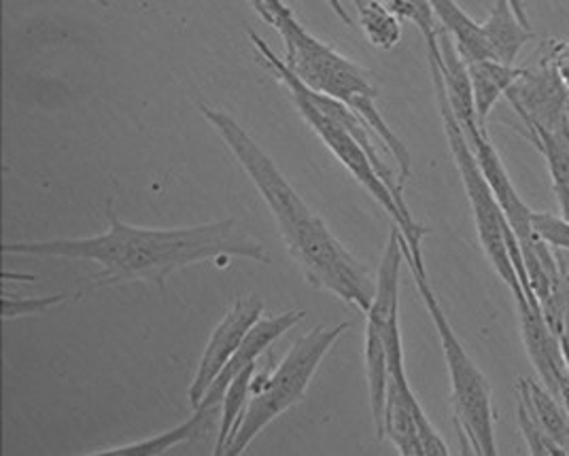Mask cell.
<instances>
[{
  "mask_svg": "<svg viewBox=\"0 0 569 456\" xmlns=\"http://www.w3.org/2000/svg\"><path fill=\"white\" fill-rule=\"evenodd\" d=\"M107 219V232L94 239L4 242L2 253L94 262L100 265L92 278L94 288L144 281L164 291L168 278L177 270L221 257L270 264L266 249L237 219H223L193 227L151 230L123 223L111 202Z\"/></svg>",
  "mask_w": 569,
  "mask_h": 456,
  "instance_id": "obj_1",
  "label": "cell"
},
{
  "mask_svg": "<svg viewBox=\"0 0 569 456\" xmlns=\"http://www.w3.org/2000/svg\"><path fill=\"white\" fill-rule=\"evenodd\" d=\"M200 111L268 204L284 246L302 267L310 285L333 293L345 304L368 313L377 291V278H372L370 267L357 262L349 249L333 236L326 221L310 211L305 197L291 188L272 158L232 115L204 104Z\"/></svg>",
  "mask_w": 569,
  "mask_h": 456,
  "instance_id": "obj_2",
  "label": "cell"
},
{
  "mask_svg": "<svg viewBox=\"0 0 569 456\" xmlns=\"http://www.w3.org/2000/svg\"><path fill=\"white\" fill-rule=\"evenodd\" d=\"M272 28H277L283 37L287 69L293 72L307 88L321 97L333 98L356 111L361 120L370 125V130L379 136L380 144L398 164L400 181L406 183L412 174L410 153L406 144L396 136V132L382 120L377 98L379 90L370 81L366 71L330 48L328 43L312 37L305 26L300 24L293 11L287 7L279 16H274Z\"/></svg>",
  "mask_w": 569,
  "mask_h": 456,
  "instance_id": "obj_3",
  "label": "cell"
},
{
  "mask_svg": "<svg viewBox=\"0 0 569 456\" xmlns=\"http://www.w3.org/2000/svg\"><path fill=\"white\" fill-rule=\"evenodd\" d=\"M251 43L258 51V55L263 60V64L274 72L277 79L281 81V85H284V90L289 92L291 102L298 109V113L302 115V120L307 121L310 128L317 132V136L332 151L333 158L351 172V176L356 179L357 183L379 202L380 209L391 216L393 227L400 230L406 246H408V253L403 255V260L410 267V272L427 276L426 260H423V239L429 234V227L421 225L419 221H415V216L410 215V211L406 206V200H400L396 193L389 190V185L382 181V176L375 169V164L370 162L366 149L357 143L356 139L345 128H340L338 123H333L326 115H321L310 104L309 98L302 90V81L287 69L283 58L277 55L272 48L256 32H251Z\"/></svg>",
  "mask_w": 569,
  "mask_h": 456,
  "instance_id": "obj_4",
  "label": "cell"
},
{
  "mask_svg": "<svg viewBox=\"0 0 569 456\" xmlns=\"http://www.w3.org/2000/svg\"><path fill=\"white\" fill-rule=\"evenodd\" d=\"M349 323H321L305 336L298 337L283 361L268 374H256L251 381V399L238 432L223 456H238L272 420L293 408L307 395L310 381L319 365L332 351L333 344L349 330Z\"/></svg>",
  "mask_w": 569,
  "mask_h": 456,
  "instance_id": "obj_5",
  "label": "cell"
},
{
  "mask_svg": "<svg viewBox=\"0 0 569 456\" xmlns=\"http://www.w3.org/2000/svg\"><path fill=\"white\" fill-rule=\"evenodd\" d=\"M429 60V71H431V81H433V90H436V100L440 107V115H442V125H445V134H447V143L451 149L452 160L459 170L461 183L466 195L470 200L472 213H475L476 234L478 242L487 255V260L493 265V270L498 272L499 278L508 285L515 295L517 306L527 302V293L521 285L519 272L512 262L510 255V241L515 236L512 227L508 225V219L503 215L501 206H499L498 197L491 190L485 172L480 169L478 160H476L475 149L468 141L463 128L459 125V121L452 113L451 102L447 97V88L442 81V72L433 58Z\"/></svg>",
  "mask_w": 569,
  "mask_h": 456,
  "instance_id": "obj_6",
  "label": "cell"
},
{
  "mask_svg": "<svg viewBox=\"0 0 569 456\" xmlns=\"http://www.w3.org/2000/svg\"><path fill=\"white\" fill-rule=\"evenodd\" d=\"M417 291L426 304L429 318L440 337L442 355L451 381L452 418L463 442V453L476 456L498 455L496 444V414L491 404V386L478 369L461 340L455 334L427 276L412 274Z\"/></svg>",
  "mask_w": 569,
  "mask_h": 456,
  "instance_id": "obj_7",
  "label": "cell"
},
{
  "mask_svg": "<svg viewBox=\"0 0 569 456\" xmlns=\"http://www.w3.org/2000/svg\"><path fill=\"white\" fill-rule=\"evenodd\" d=\"M403 236L398 227L391 230L387 249L382 255L377 291L370 311L366 313V342H363V363L366 378L370 388V408L377 437L382 439V412L387 397V381H389V363H387V346H385V323L393 313H400V267H402Z\"/></svg>",
  "mask_w": 569,
  "mask_h": 456,
  "instance_id": "obj_8",
  "label": "cell"
},
{
  "mask_svg": "<svg viewBox=\"0 0 569 456\" xmlns=\"http://www.w3.org/2000/svg\"><path fill=\"white\" fill-rule=\"evenodd\" d=\"M506 100L525 125H538L550 132L569 125V88L559 77L557 64H552V55L550 62L545 60L538 69H525Z\"/></svg>",
  "mask_w": 569,
  "mask_h": 456,
  "instance_id": "obj_9",
  "label": "cell"
},
{
  "mask_svg": "<svg viewBox=\"0 0 569 456\" xmlns=\"http://www.w3.org/2000/svg\"><path fill=\"white\" fill-rule=\"evenodd\" d=\"M261 314H263V300L258 293H249V295L240 297L237 304L221 318V323L214 327L213 336L202 353L193 383L188 391L191 408L196 409L200 406L209 386L213 385L214 378L221 374V369L228 365V361L237 355L240 344L256 327Z\"/></svg>",
  "mask_w": 569,
  "mask_h": 456,
  "instance_id": "obj_10",
  "label": "cell"
},
{
  "mask_svg": "<svg viewBox=\"0 0 569 456\" xmlns=\"http://www.w3.org/2000/svg\"><path fill=\"white\" fill-rule=\"evenodd\" d=\"M302 318H305V311H287V313L274 314V316H261L260 321L256 323V327L249 332V336L244 337V342L240 344L237 355L228 361V365L214 378L213 385L209 386L207 395L202 397L200 406L196 408L193 418L198 423V437L207 435L211 429L214 418L219 416L228 385L238 372H242L251 363H258V357L263 355V351L274 340L284 336L291 327H296Z\"/></svg>",
  "mask_w": 569,
  "mask_h": 456,
  "instance_id": "obj_11",
  "label": "cell"
},
{
  "mask_svg": "<svg viewBox=\"0 0 569 456\" xmlns=\"http://www.w3.org/2000/svg\"><path fill=\"white\" fill-rule=\"evenodd\" d=\"M522 342L540 383L566 406L569 412V369L563 344L546 323L538 297L519 304Z\"/></svg>",
  "mask_w": 569,
  "mask_h": 456,
  "instance_id": "obj_12",
  "label": "cell"
},
{
  "mask_svg": "<svg viewBox=\"0 0 569 456\" xmlns=\"http://www.w3.org/2000/svg\"><path fill=\"white\" fill-rule=\"evenodd\" d=\"M459 125L463 128L468 141L475 149L476 160L485 172L491 190L496 193L499 206L508 219V225L512 227V232L519 241V246L529 244L536 239V232H533V225H531L533 211L522 202L517 188L512 185L508 172L503 169V162L499 158L498 149L493 146L491 139H489L487 125H480L478 120L461 121Z\"/></svg>",
  "mask_w": 569,
  "mask_h": 456,
  "instance_id": "obj_13",
  "label": "cell"
},
{
  "mask_svg": "<svg viewBox=\"0 0 569 456\" xmlns=\"http://www.w3.org/2000/svg\"><path fill=\"white\" fill-rule=\"evenodd\" d=\"M480 28L491 58L508 67H515V60L519 58L522 48L533 39L531 28L521 24L519 16L515 13L508 0H496L489 11V18Z\"/></svg>",
  "mask_w": 569,
  "mask_h": 456,
  "instance_id": "obj_14",
  "label": "cell"
},
{
  "mask_svg": "<svg viewBox=\"0 0 569 456\" xmlns=\"http://www.w3.org/2000/svg\"><path fill=\"white\" fill-rule=\"evenodd\" d=\"M468 74L472 83L476 120L485 125L499 98H506L508 90L525 74V69L508 67L498 60H476L468 62Z\"/></svg>",
  "mask_w": 569,
  "mask_h": 456,
  "instance_id": "obj_15",
  "label": "cell"
},
{
  "mask_svg": "<svg viewBox=\"0 0 569 456\" xmlns=\"http://www.w3.org/2000/svg\"><path fill=\"white\" fill-rule=\"evenodd\" d=\"M517 402L529 409V414L569 456V412L566 406L536 378H519Z\"/></svg>",
  "mask_w": 569,
  "mask_h": 456,
  "instance_id": "obj_16",
  "label": "cell"
},
{
  "mask_svg": "<svg viewBox=\"0 0 569 456\" xmlns=\"http://www.w3.org/2000/svg\"><path fill=\"white\" fill-rule=\"evenodd\" d=\"M427 2L433 11V18L440 22V28L449 32L455 48L466 64L476 60H493L487 48L482 28L457 4V0H427Z\"/></svg>",
  "mask_w": 569,
  "mask_h": 456,
  "instance_id": "obj_17",
  "label": "cell"
},
{
  "mask_svg": "<svg viewBox=\"0 0 569 456\" xmlns=\"http://www.w3.org/2000/svg\"><path fill=\"white\" fill-rule=\"evenodd\" d=\"M382 437L391 439V444L400 455L423 456L417 414L410 409V406H406L400 395L391 388H387V397H385Z\"/></svg>",
  "mask_w": 569,
  "mask_h": 456,
  "instance_id": "obj_18",
  "label": "cell"
},
{
  "mask_svg": "<svg viewBox=\"0 0 569 456\" xmlns=\"http://www.w3.org/2000/svg\"><path fill=\"white\" fill-rule=\"evenodd\" d=\"M253 376H256V363H251L249 367L238 372L228 385V391L221 402V409H219V435H217V444H214V456L226 455V448L230 446L232 437L237 435L238 425H240L247 404H249L247 399L251 395Z\"/></svg>",
  "mask_w": 569,
  "mask_h": 456,
  "instance_id": "obj_19",
  "label": "cell"
},
{
  "mask_svg": "<svg viewBox=\"0 0 569 456\" xmlns=\"http://www.w3.org/2000/svg\"><path fill=\"white\" fill-rule=\"evenodd\" d=\"M363 37L382 51H391L402 41V22L380 0H351Z\"/></svg>",
  "mask_w": 569,
  "mask_h": 456,
  "instance_id": "obj_20",
  "label": "cell"
},
{
  "mask_svg": "<svg viewBox=\"0 0 569 456\" xmlns=\"http://www.w3.org/2000/svg\"><path fill=\"white\" fill-rule=\"evenodd\" d=\"M527 132L533 144L545 155L546 164L552 176V185L569 188V125L563 130L550 132L538 125H527Z\"/></svg>",
  "mask_w": 569,
  "mask_h": 456,
  "instance_id": "obj_21",
  "label": "cell"
},
{
  "mask_svg": "<svg viewBox=\"0 0 569 456\" xmlns=\"http://www.w3.org/2000/svg\"><path fill=\"white\" fill-rule=\"evenodd\" d=\"M193 437H198V423H196V418L191 416L190 420H186L183 425H179V427H174V429H168V432L160 433V435H153V437H149V439L134 442V444H128V446L98 450V453H92V455L160 456L168 453L170 448L183 444V442H190Z\"/></svg>",
  "mask_w": 569,
  "mask_h": 456,
  "instance_id": "obj_22",
  "label": "cell"
},
{
  "mask_svg": "<svg viewBox=\"0 0 569 456\" xmlns=\"http://www.w3.org/2000/svg\"><path fill=\"white\" fill-rule=\"evenodd\" d=\"M400 22L417 26L426 39L427 53H438V26L427 0H380Z\"/></svg>",
  "mask_w": 569,
  "mask_h": 456,
  "instance_id": "obj_23",
  "label": "cell"
},
{
  "mask_svg": "<svg viewBox=\"0 0 569 456\" xmlns=\"http://www.w3.org/2000/svg\"><path fill=\"white\" fill-rule=\"evenodd\" d=\"M546 323L559 336L563 348L569 351V270L563 267L557 283L550 287L548 295L540 302Z\"/></svg>",
  "mask_w": 569,
  "mask_h": 456,
  "instance_id": "obj_24",
  "label": "cell"
},
{
  "mask_svg": "<svg viewBox=\"0 0 569 456\" xmlns=\"http://www.w3.org/2000/svg\"><path fill=\"white\" fill-rule=\"evenodd\" d=\"M69 300H79V293H51V295H39V297H16V295H2V318L16 321L20 316L41 314L60 306Z\"/></svg>",
  "mask_w": 569,
  "mask_h": 456,
  "instance_id": "obj_25",
  "label": "cell"
},
{
  "mask_svg": "<svg viewBox=\"0 0 569 456\" xmlns=\"http://www.w3.org/2000/svg\"><path fill=\"white\" fill-rule=\"evenodd\" d=\"M517 416H519V429H521L525 444L529 448V455L533 456H568L566 450L540 427V423L529 414V409L517 402Z\"/></svg>",
  "mask_w": 569,
  "mask_h": 456,
  "instance_id": "obj_26",
  "label": "cell"
},
{
  "mask_svg": "<svg viewBox=\"0 0 569 456\" xmlns=\"http://www.w3.org/2000/svg\"><path fill=\"white\" fill-rule=\"evenodd\" d=\"M531 225H533V232L540 241H545L555 251H568L569 253L568 219L550 215V213H533Z\"/></svg>",
  "mask_w": 569,
  "mask_h": 456,
  "instance_id": "obj_27",
  "label": "cell"
},
{
  "mask_svg": "<svg viewBox=\"0 0 569 456\" xmlns=\"http://www.w3.org/2000/svg\"><path fill=\"white\" fill-rule=\"evenodd\" d=\"M552 190H555V195H557V200H559V206H561L563 219H568L569 221V188H563V185H552Z\"/></svg>",
  "mask_w": 569,
  "mask_h": 456,
  "instance_id": "obj_28",
  "label": "cell"
},
{
  "mask_svg": "<svg viewBox=\"0 0 569 456\" xmlns=\"http://www.w3.org/2000/svg\"><path fill=\"white\" fill-rule=\"evenodd\" d=\"M555 64H557L559 77L563 79V83L569 88V53L561 55V58H557V60H555Z\"/></svg>",
  "mask_w": 569,
  "mask_h": 456,
  "instance_id": "obj_29",
  "label": "cell"
},
{
  "mask_svg": "<svg viewBox=\"0 0 569 456\" xmlns=\"http://www.w3.org/2000/svg\"><path fill=\"white\" fill-rule=\"evenodd\" d=\"M508 2L512 4V9H515V13L519 16L521 24L527 26V28H531V22H529V18H527V9H525V2H522V0H508Z\"/></svg>",
  "mask_w": 569,
  "mask_h": 456,
  "instance_id": "obj_30",
  "label": "cell"
},
{
  "mask_svg": "<svg viewBox=\"0 0 569 456\" xmlns=\"http://www.w3.org/2000/svg\"><path fill=\"white\" fill-rule=\"evenodd\" d=\"M100 7H111V0H94Z\"/></svg>",
  "mask_w": 569,
  "mask_h": 456,
  "instance_id": "obj_31",
  "label": "cell"
}]
</instances>
